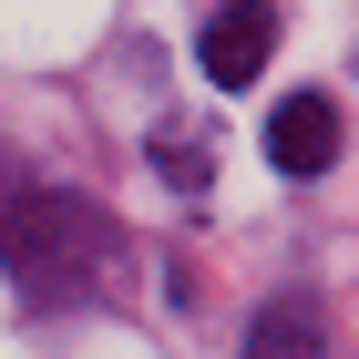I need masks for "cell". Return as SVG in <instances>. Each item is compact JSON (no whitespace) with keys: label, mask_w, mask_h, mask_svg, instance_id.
I'll return each mask as SVG.
<instances>
[{"label":"cell","mask_w":359,"mask_h":359,"mask_svg":"<svg viewBox=\"0 0 359 359\" xmlns=\"http://www.w3.org/2000/svg\"><path fill=\"white\" fill-rule=\"evenodd\" d=\"M123 257H134L123 226L93 195H72V185H41L31 175L0 205V267H11V287L31 308H103V298H123Z\"/></svg>","instance_id":"1"},{"label":"cell","mask_w":359,"mask_h":359,"mask_svg":"<svg viewBox=\"0 0 359 359\" xmlns=\"http://www.w3.org/2000/svg\"><path fill=\"white\" fill-rule=\"evenodd\" d=\"M267 52H277V11H267V0H226L216 21L195 31V62H205L216 93H247L257 72H267Z\"/></svg>","instance_id":"2"},{"label":"cell","mask_w":359,"mask_h":359,"mask_svg":"<svg viewBox=\"0 0 359 359\" xmlns=\"http://www.w3.org/2000/svg\"><path fill=\"white\" fill-rule=\"evenodd\" d=\"M154 175L175 195H205L216 185V134H195V123H154Z\"/></svg>","instance_id":"5"},{"label":"cell","mask_w":359,"mask_h":359,"mask_svg":"<svg viewBox=\"0 0 359 359\" xmlns=\"http://www.w3.org/2000/svg\"><path fill=\"white\" fill-rule=\"evenodd\" d=\"M247 359H329V318H318V298H308V287L267 298V308L247 318Z\"/></svg>","instance_id":"4"},{"label":"cell","mask_w":359,"mask_h":359,"mask_svg":"<svg viewBox=\"0 0 359 359\" xmlns=\"http://www.w3.org/2000/svg\"><path fill=\"white\" fill-rule=\"evenodd\" d=\"M267 165H277V175H329V165H339V103H329V93H287V103H277Z\"/></svg>","instance_id":"3"}]
</instances>
